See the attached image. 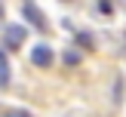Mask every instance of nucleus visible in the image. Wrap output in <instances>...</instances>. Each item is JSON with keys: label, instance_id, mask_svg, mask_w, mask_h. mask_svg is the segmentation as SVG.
<instances>
[{"label": "nucleus", "instance_id": "1", "mask_svg": "<svg viewBox=\"0 0 126 117\" xmlns=\"http://www.w3.org/2000/svg\"><path fill=\"white\" fill-rule=\"evenodd\" d=\"M31 62H34L37 68H49V65H52V49H49L46 43L34 46V49H31Z\"/></svg>", "mask_w": 126, "mask_h": 117}, {"label": "nucleus", "instance_id": "2", "mask_svg": "<svg viewBox=\"0 0 126 117\" xmlns=\"http://www.w3.org/2000/svg\"><path fill=\"white\" fill-rule=\"evenodd\" d=\"M3 40H6V46H9V49H18V46L25 43V28H22V25H9L6 34H3Z\"/></svg>", "mask_w": 126, "mask_h": 117}, {"label": "nucleus", "instance_id": "3", "mask_svg": "<svg viewBox=\"0 0 126 117\" xmlns=\"http://www.w3.org/2000/svg\"><path fill=\"white\" fill-rule=\"evenodd\" d=\"M22 12H25V18H28L31 25H37V28H40V31H46V18H43V12L37 9V6H25Z\"/></svg>", "mask_w": 126, "mask_h": 117}, {"label": "nucleus", "instance_id": "4", "mask_svg": "<svg viewBox=\"0 0 126 117\" xmlns=\"http://www.w3.org/2000/svg\"><path fill=\"white\" fill-rule=\"evenodd\" d=\"M6 86H9V59L0 52V89H6Z\"/></svg>", "mask_w": 126, "mask_h": 117}, {"label": "nucleus", "instance_id": "5", "mask_svg": "<svg viewBox=\"0 0 126 117\" xmlns=\"http://www.w3.org/2000/svg\"><path fill=\"white\" fill-rule=\"evenodd\" d=\"M0 117H31L28 111H22V108H12V111H3Z\"/></svg>", "mask_w": 126, "mask_h": 117}, {"label": "nucleus", "instance_id": "6", "mask_svg": "<svg viewBox=\"0 0 126 117\" xmlns=\"http://www.w3.org/2000/svg\"><path fill=\"white\" fill-rule=\"evenodd\" d=\"M65 62H68V65H77V62H80V52H74V49H68V52H65Z\"/></svg>", "mask_w": 126, "mask_h": 117}, {"label": "nucleus", "instance_id": "7", "mask_svg": "<svg viewBox=\"0 0 126 117\" xmlns=\"http://www.w3.org/2000/svg\"><path fill=\"white\" fill-rule=\"evenodd\" d=\"M98 12H105V16H108V12H114V9H111L108 0H98Z\"/></svg>", "mask_w": 126, "mask_h": 117}, {"label": "nucleus", "instance_id": "8", "mask_svg": "<svg viewBox=\"0 0 126 117\" xmlns=\"http://www.w3.org/2000/svg\"><path fill=\"white\" fill-rule=\"evenodd\" d=\"M77 40H80V43H86V46H92V37L86 34V31H80V37H77Z\"/></svg>", "mask_w": 126, "mask_h": 117}, {"label": "nucleus", "instance_id": "9", "mask_svg": "<svg viewBox=\"0 0 126 117\" xmlns=\"http://www.w3.org/2000/svg\"><path fill=\"white\" fill-rule=\"evenodd\" d=\"M0 18H3V3H0Z\"/></svg>", "mask_w": 126, "mask_h": 117}]
</instances>
